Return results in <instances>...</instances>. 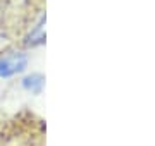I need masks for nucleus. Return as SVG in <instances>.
Masks as SVG:
<instances>
[{
    "label": "nucleus",
    "mask_w": 155,
    "mask_h": 146,
    "mask_svg": "<svg viewBox=\"0 0 155 146\" xmlns=\"http://www.w3.org/2000/svg\"><path fill=\"white\" fill-rule=\"evenodd\" d=\"M24 86L31 90L33 93H40L41 86H43V78L41 76H31V78H26L24 79Z\"/></svg>",
    "instance_id": "f03ea898"
},
{
    "label": "nucleus",
    "mask_w": 155,
    "mask_h": 146,
    "mask_svg": "<svg viewBox=\"0 0 155 146\" xmlns=\"http://www.w3.org/2000/svg\"><path fill=\"white\" fill-rule=\"evenodd\" d=\"M28 64V59L24 53H11L0 59V76L2 78H11L14 74L24 71Z\"/></svg>",
    "instance_id": "f257e3e1"
}]
</instances>
